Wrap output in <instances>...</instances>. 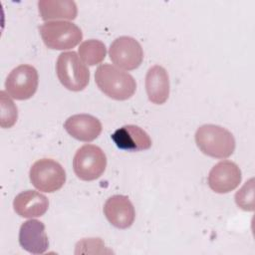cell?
I'll use <instances>...</instances> for the list:
<instances>
[{
	"label": "cell",
	"mask_w": 255,
	"mask_h": 255,
	"mask_svg": "<svg viewBox=\"0 0 255 255\" xmlns=\"http://www.w3.org/2000/svg\"><path fill=\"white\" fill-rule=\"evenodd\" d=\"M95 82L106 96L116 101L128 100L136 91L133 77L111 64H103L97 68Z\"/></svg>",
	"instance_id": "cell-1"
},
{
	"label": "cell",
	"mask_w": 255,
	"mask_h": 255,
	"mask_svg": "<svg viewBox=\"0 0 255 255\" xmlns=\"http://www.w3.org/2000/svg\"><path fill=\"white\" fill-rule=\"evenodd\" d=\"M195 142L204 154L215 158L229 157L236 146L235 138L228 129L211 124L197 128Z\"/></svg>",
	"instance_id": "cell-2"
},
{
	"label": "cell",
	"mask_w": 255,
	"mask_h": 255,
	"mask_svg": "<svg viewBox=\"0 0 255 255\" xmlns=\"http://www.w3.org/2000/svg\"><path fill=\"white\" fill-rule=\"evenodd\" d=\"M56 73L60 83L73 92L83 91L90 81L88 67L74 51L63 52L59 55Z\"/></svg>",
	"instance_id": "cell-3"
},
{
	"label": "cell",
	"mask_w": 255,
	"mask_h": 255,
	"mask_svg": "<svg viewBox=\"0 0 255 255\" xmlns=\"http://www.w3.org/2000/svg\"><path fill=\"white\" fill-rule=\"evenodd\" d=\"M42 40L47 48L69 50L83 39L82 30L69 21H48L39 27Z\"/></svg>",
	"instance_id": "cell-4"
},
{
	"label": "cell",
	"mask_w": 255,
	"mask_h": 255,
	"mask_svg": "<svg viewBox=\"0 0 255 255\" xmlns=\"http://www.w3.org/2000/svg\"><path fill=\"white\" fill-rule=\"evenodd\" d=\"M29 176L35 188L48 193L59 190L66 182L64 167L51 158H41L35 161L30 168Z\"/></svg>",
	"instance_id": "cell-5"
},
{
	"label": "cell",
	"mask_w": 255,
	"mask_h": 255,
	"mask_svg": "<svg viewBox=\"0 0 255 255\" xmlns=\"http://www.w3.org/2000/svg\"><path fill=\"white\" fill-rule=\"evenodd\" d=\"M107 166V156L103 149L94 144H85L75 153L73 168L82 180L92 181L99 178Z\"/></svg>",
	"instance_id": "cell-6"
},
{
	"label": "cell",
	"mask_w": 255,
	"mask_h": 255,
	"mask_svg": "<svg viewBox=\"0 0 255 255\" xmlns=\"http://www.w3.org/2000/svg\"><path fill=\"white\" fill-rule=\"evenodd\" d=\"M39 76L31 65H19L14 68L5 81L6 93L15 100L24 101L32 98L38 89Z\"/></svg>",
	"instance_id": "cell-7"
},
{
	"label": "cell",
	"mask_w": 255,
	"mask_h": 255,
	"mask_svg": "<svg viewBox=\"0 0 255 255\" xmlns=\"http://www.w3.org/2000/svg\"><path fill=\"white\" fill-rule=\"evenodd\" d=\"M110 59L119 68L131 71L137 69L143 60V51L132 37L121 36L110 46Z\"/></svg>",
	"instance_id": "cell-8"
},
{
	"label": "cell",
	"mask_w": 255,
	"mask_h": 255,
	"mask_svg": "<svg viewBox=\"0 0 255 255\" xmlns=\"http://www.w3.org/2000/svg\"><path fill=\"white\" fill-rule=\"evenodd\" d=\"M241 178V170L235 162L222 160L210 169L208 185L216 193H228L239 185Z\"/></svg>",
	"instance_id": "cell-9"
},
{
	"label": "cell",
	"mask_w": 255,
	"mask_h": 255,
	"mask_svg": "<svg viewBox=\"0 0 255 255\" xmlns=\"http://www.w3.org/2000/svg\"><path fill=\"white\" fill-rule=\"evenodd\" d=\"M104 214L108 221L119 229L130 227L134 221V207L126 195L116 194L107 199L104 205Z\"/></svg>",
	"instance_id": "cell-10"
},
{
	"label": "cell",
	"mask_w": 255,
	"mask_h": 255,
	"mask_svg": "<svg viewBox=\"0 0 255 255\" xmlns=\"http://www.w3.org/2000/svg\"><path fill=\"white\" fill-rule=\"evenodd\" d=\"M21 247L32 254H43L49 248V240L45 231V224L36 219L25 221L19 230Z\"/></svg>",
	"instance_id": "cell-11"
},
{
	"label": "cell",
	"mask_w": 255,
	"mask_h": 255,
	"mask_svg": "<svg viewBox=\"0 0 255 255\" xmlns=\"http://www.w3.org/2000/svg\"><path fill=\"white\" fill-rule=\"evenodd\" d=\"M64 128L72 137L85 142L95 140L103 128L100 120L88 114L71 116L66 120Z\"/></svg>",
	"instance_id": "cell-12"
},
{
	"label": "cell",
	"mask_w": 255,
	"mask_h": 255,
	"mask_svg": "<svg viewBox=\"0 0 255 255\" xmlns=\"http://www.w3.org/2000/svg\"><path fill=\"white\" fill-rule=\"evenodd\" d=\"M111 137L120 149L128 151L145 150L152 144L148 133L134 125L123 126L118 128Z\"/></svg>",
	"instance_id": "cell-13"
},
{
	"label": "cell",
	"mask_w": 255,
	"mask_h": 255,
	"mask_svg": "<svg viewBox=\"0 0 255 255\" xmlns=\"http://www.w3.org/2000/svg\"><path fill=\"white\" fill-rule=\"evenodd\" d=\"M48 207V198L44 194L30 189L17 194L13 201L14 211L24 218L43 216Z\"/></svg>",
	"instance_id": "cell-14"
},
{
	"label": "cell",
	"mask_w": 255,
	"mask_h": 255,
	"mask_svg": "<svg viewBox=\"0 0 255 255\" xmlns=\"http://www.w3.org/2000/svg\"><path fill=\"white\" fill-rule=\"evenodd\" d=\"M145 90L148 100L155 105L164 104L169 96V77L166 70L154 65L150 67L145 76Z\"/></svg>",
	"instance_id": "cell-15"
},
{
	"label": "cell",
	"mask_w": 255,
	"mask_h": 255,
	"mask_svg": "<svg viewBox=\"0 0 255 255\" xmlns=\"http://www.w3.org/2000/svg\"><path fill=\"white\" fill-rule=\"evenodd\" d=\"M38 9L44 21L57 19L74 20L78 14L77 4L71 0H40Z\"/></svg>",
	"instance_id": "cell-16"
},
{
	"label": "cell",
	"mask_w": 255,
	"mask_h": 255,
	"mask_svg": "<svg viewBox=\"0 0 255 255\" xmlns=\"http://www.w3.org/2000/svg\"><path fill=\"white\" fill-rule=\"evenodd\" d=\"M107 54L106 45L95 39L84 41L79 47V57L81 60L89 66H95L102 63Z\"/></svg>",
	"instance_id": "cell-17"
},
{
	"label": "cell",
	"mask_w": 255,
	"mask_h": 255,
	"mask_svg": "<svg viewBox=\"0 0 255 255\" xmlns=\"http://www.w3.org/2000/svg\"><path fill=\"white\" fill-rule=\"evenodd\" d=\"M1 116H0V126L3 128H9L13 127L18 118L17 107L13 101L7 96L6 92L1 91Z\"/></svg>",
	"instance_id": "cell-18"
},
{
	"label": "cell",
	"mask_w": 255,
	"mask_h": 255,
	"mask_svg": "<svg viewBox=\"0 0 255 255\" xmlns=\"http://www.w3.org/2000/svg\"><path fill=\"white\" fill-rule=\"evenodd\" d=\"M235 202L239 208L245 211L254 210V178H250L236 192Z\"/></svg>",
	"instance_id": "cell-19"
}]
</instances>
